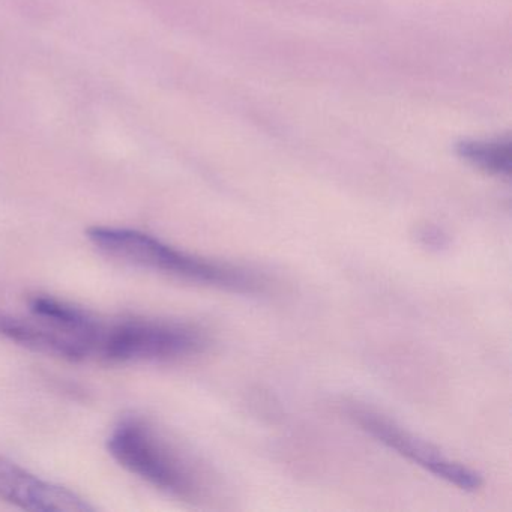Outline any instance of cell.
<instances>
[{
	"label": "cell",
	"instance_id": "1",
	"mask_svg": "<svg viewBox=\"0 0 512 512\" xmlns=\"http://www.w3.org/2000/svg\"><path fill=\"white\" fill-rule=\"evenodd\" d=\"M88 239L104 256L134 268L245 295L263 289L262 280L250 271L193 256L139 230L95 226Z\"/></svg>",
	"mask_w": 512,
	"mask_h": 512
},
{
	"label": "cell",
	"instance_id": "2",
	"mask_svg": "<svg viewBox=\"0 0 512 512\" xmlns=\"http://www.w3.org/2000/svg\"><path fill=\"white\" fill-rule=\"evenodd\" d=\"M107 448L124 469L155 488L181 499H193L199 493L191 464L157 427L140 416L121 419L107 439Z\"/></svg>",
	"mask_w": 512,
	"mask_h": 512
},
{
	"label": "cell",
	"instance_id": "3",
	"mask_svg": "<svg viewBox=\"0 0 512 512\" xmlns=\"http://www.w3.org/2000/svg\"><path fill=\"white\" fill-rule=\"evenodd\" d=\"M199 329L166 320L104 322L95 358L109 362H166L197 355L205 347Z\"/></svg>",
	"mask_w": 512,
	"mask_h": 512
},
{
	"label": "cell",
	"instance_id": "4",
	"mask_svg": "<svg viewBox=\"0 0 512 512\" xmlns=\"http://www.w3.org/2000/svg\"><path fill=\"white\" fill-rule=\"evenodd\" d=\"M347 415L377 442L394 449L401 457L407 458L436 478L455 485L458 490L472 493L484 485L481 473L464 466L463 463L451 460L436 446L413 436L380 413L352 404L347 407Z\"/></svg>",
	"mask_w": 512,
	"mask_h": 512
},
{
	"label": "cell",
	"instance_id": "5",
	"mask_svg": "<svg viewBox=\"0 0 512 512\" xmlns=\"http://www.w3.org/2000/svg\"><path fill=\"white\" fill-rule=\"evenodd\" d=\"M0 499L28 511L92 512L83 497L68 488L44 481L19 464L0 457Z\"/></svg>",
	"mask_w": 512,
	"mask_h": 512
},
{
	"label": "cell",
	"instance_id": "6",
	"mask_svg": "<svg viewBox=\"0 0 512 512\" xmlns=\"http://www.w3.org/2000/svg\"><path fill=\"white\" fill-rule=\"evenodd\" d=\"M0 337L68 361L88 359V353L79 341L34 314L23 317L0 310Z\"/></svg>",
	"mask_w": 512,
	"mask_h": 512
},
{
	"label": "cell",
	"instance_id": "7",
	"mask_svg": "<svg viewBox=\"0 0 512 512\" xmlns=\"http://www.w3.org/2000/svg\"><path fill=\"white\" fill-rule=\"evenodd\" d=\"M458 155L467 163L490 175L509 176L511 173V143L496 142H461L457 146Z\"/></svg>",
	"mask_w": 512,
	"mask_h": 512
},
{
	"label": "cell",
	"instance_id": "8",
	"mask_svg": "<svg viewBox=\"0 0 512 512\" xmlns=\"http://www.w3.org/2000/svg\"><path fill=\"white\" fill-rule=\"evenodd\" d=\"M419 239H421L427 247H443V239L445 238L440 235L439 230L425 227L424 230L419 232Z\"/></svg>",
	"mask_w": 512,
	"mask_h": 512
}]
</instances>
